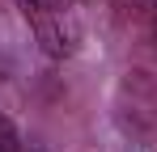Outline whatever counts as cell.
<instances>
[{
    "mask_svg": "<svg viewBox=\"0 0 157 152\" xmlns=\"http://www.w3.org/2000/svg\"><path fill=\"white\" fill-rule=\"evenodd\" d=\"M26 25L38 38V51L47 59H68L81 42V21L72 0H17Z\"/></svg>",
    "mask_w": 157,
    "mask_h": 152,
    "instance_id": "6da1fadb",
    "label": "cell"
},
{
    "mask_svg": "<svg viewBox=\"0 0 157 152\" xmlns=\"http://www.w3.org/2000/svg\"><path fill=\"white\" fill-rule=\"evenodd\" d=\"M9 76H13V59L0 51V80H9Z\"/></svg>",
    "mask_w": 157,
    "mask_h": 152,
    "instance_id": "277c9868",
    "label": "cell"
},
{
    "mask_svg": "<svg viewBox=\"0 0 157 152\" xmlns=\"http://www.w3.org/2000/svg\"><path fill=\"white\" fill-rule=\"evenodd\" d=\"M144 4H153V0H144Z\"/></svg>",
    "mask_w": 157,
    "mask_h": 152,
    "instance_id": "5b68a950",
    "label": "cell"
},
{
    "mask_svg": "<svg viewBox=\"0 0 157 152\" xmlns=\"http://www.w3.org/2000/svg\"><path fill=\"white\" fill-rule=\"evenodd\" d=\"M0 152H21V135L9 114H0Z\"/></svg>",
    "mask_w": 157,
    "mask_h": 152,
    "instance_id": "7a4b0ae2",
    "label": "cell"
},
{
    "mask_svg": "<svg viewBox=\"0 0 157 152\" xmlns=\"http://www.w3.org/2000/svg\"><path fill=\"white\" fill-rule=\"evenodd\" d=\"M144 17H149V38H153V51H157V0L144 4Z\"/></svg>",
    "mask_w": 157,
    "mask_h": 152,
    "instance_id": "3957f363",
    "label": "cell"
}]
</instances>
